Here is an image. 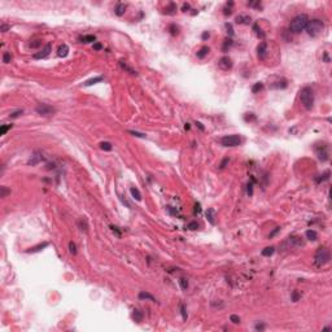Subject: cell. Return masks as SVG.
I'll list each match as a JSON object with an SVG mask.
<instances>
[{
	"label": "cell",
	"mask_w": 332,
	"mask_h": 332,
	"mask_svg": "<svg viewBox=\"0 0 332 332\" xmlns=\"http://www.w3.org/2000/svg\"><path fill=\"white\" fill-rule=\"evenodd\" d=\"M324 61H326V62H329V57H328V53H327V52L324 53Z\"/></svg>",
	"instance_id": "cell-62"
},
{
	"label": "cell",
	"mask_w": 332,
	"mask_h": 332,
	"mask_svg": "<svg viewBox=\"0 0 332 332\" xmlns=\"http://www.w3.org/2000/svg\"><path fill=\"white\" fill-rule=\"evenodd\" d=\"M184 129H186V130H189V129H191V126H189V123H186V125H184Z\"/></svg>",
	"instance_id": "cell-63"
},
{
	"label": "cell",
	"mask_w": 332,
	"mask_h": 332,
	"mask_svg": "<svg viewBox=\"0 0 332 332\" xmlns=\"http://www.w3.org/2000/svg\"><path fill=\"white\" fill-rule=\"evenodd\" d=\"M328 179H329V171L327 170L324 174L319 175L318 178H315V182H317V183H322V182H324V180H328Z\"/></svg>",
	"instance_id": "cell-29"
},
{
	"label": "cell",
	"mask_w": 332,
	"mask_h": 332,
	"mask_svg": "<svg viewBox=\"0 0 332 332\" xmlns=\"http://www.w3.org/2000/svg\"><path fill=\"white\" fill-rule=\"evenodd\" d=\"M132 318H134V321H135L136 323H141V322H143L144 315H143V313H141L140 310L135 309V310H134V313H132Z\"/></svg>",
	"instance_id": "cell-20"
},
{
	"label": "cell",
	"mask_w": 332,
	"mask_h": 332,
	"mask_svg": "<svg viewBox=\"0 0 332 332\" xmlns=\"http://www.w3.org/2000/svg\"><path fill=\"white\" fill-rule=\"evenodd\" d=\"M126 4H123V3H118L117 5H115V8H114V13L117 14V16H123L125 14V12H126Z\"/></svg>",
	"instance_id": "cell-18"
},
{
	"label": "cell",
	"mask_w": 332,
	"mask_h": 332,
	"mask_svg": "<svg viewBox=\"0 0 332 332\" xmlns=\"http://www.w3.org/2000/svg\"><path fill=\"white\" fill-rule=\"evenodd\" d=\"M300 100H301V104L304 105L305 109L310 110L314 107V90L309 86L304 87L300 91Z\"/></svg>",
	"instance_id": "cell-2"
},
{
	"label": "cell",
	"mask_w": 332,
	"mask_h": 332,
	"mask_svg": "<svg viewBox=\"0 0 332 332\" xmlns=\"http://www.w3.org/2000/svg\"><path fill=\"white\" fill-rule=\"evenodd\" d=\"M187 228H188V230H197V228H199V223L192 221V222H189L188 225H187Z\"/></svg>",
	"instance_id": "cell-48"
},
{
	"label": "cell",
	"mask_w": 332,
	"mask_h": 332,
	"mask_svg": "<svg viewBox=\"0 0 332 332\" xmlns=\"http://www.w3.org/2000/svg\"><path fill=\"white\" fill-rule=\"evenodd\" d=\"M257 56L262 61L266 59V56H267V43L266 42H261L258 44V47H257Z\"/></svg>",
	"instance_id": "cell-10"
},
{
	"label": "cell",
	"mask_w": 332,
	"mask_h": 332,
	"mask_svg": "<svg viewBox=\"0 0 332 332\" xmlns=\"http://www.w3.org/2000/svg\"><path fill=\"white\" fill-rule=\"evenodd\" d=\"M129 132L131 134V135H134V136H138V138H145L144 134H140V132H138V131H131V130H130Z\"/></svg>",
	"instance_id": "cell-54"
},
{
	"label": "cell",
	"mask_w": 332,
	"mask_h": 332,
	"mask_svg": "<svg viewBox=\"0 0 332 332\" xmlns=\"http://www.w3.org/2000/svg\"><path fill=\"white\" fill-rule=\"evenodd\" d=\"M274 252H275V248L274 247H266L265 249H262V256L265 257H270L274 254Z\"/></svg>",
	"instance_id": "cell-27"
},
{
	"label": "cell",
	"mask_w": 332,
	"mask_h": 332,
	"mask_svg": "<svg viewBox=\"0 0 332 332\" xmlns=\"http://www.w3.org/2000/svg\"><path fill=\"white\" fill-rule=\"evenodd\" d=\"M307 22H309V17L306 14H298L289 23V31L291 33H295V34H298L306 29Z\"/></svg>",
	"instance_id": "cell-1"
},
{
	"label": "cell",
	"mask_w": 332,
	"mask_h": 332,
	"mask_svg": "<svg viewBox=\"0 0 332 332\" xmlns=\"http://www.w3.org/2000/svg\"><path fill=\"white\" fill-rule=\"evenodd\" d=\"M279 231H280V227H275V228H274V230H273V231H271V232H270V235H269V237H270V239H273V237L275 236L276 234H278Z\"/></svg>",
	"instance_id": "cell-53"
},
{
	"label": "cell",
	"mask_w": 332,
	"mask_h": 332,
	"mask_svg": "<svg viewBox=\"0 0 332 332\" xmlns=\"http://www.w3.org/2000/svg\"><path fill=\"white\" fill-rule=\"evenodd\" d=\"M12 127H13V125H3V126L0 127V135H5L7 131L11 130Z\"/></svg>",
	"instance_id": "cell-38"
},
{
	"label": "cell",
	"mask_w": 332,
	"mask_h": 332,
	"mask_svg": "<svg viewBox=\"0 0 332 332\" xmlns=\"http://www.w3.org/2000/svg\"><path fill=\"white\" fill-rule=\"evenodd\" d=\"M209 51H210V48L208 47V45H204V47H201L199 51L196 52V56L197 59H204V57L206 56V55L209 53Z\"/></svg>",
	"instance_id": "cell-19"
},
{
	"label": "cell",
	"mask_w": 332,
	"mask_h": 332,
	"mask_svg": "<svg viewBox=\"0 0 332 332\" xmlns=\"http://www.w3.org/2000/svg\"><path fill=\"white\" fill-rule=\"evenodd\" d=\"M78 227L81 228L82 231H85V232H87L88 231V225H87V221L86 219H81L78 222Z\"/></svg>",
	"instance_id": "cell-34"
},
{
	"label": "cell",
	"mask_w": 332,
	"mask_h": 332,
	"mask_svg": "<svg viewBox=\"0 0 332 332\" xmlns=\"http://www.w3.org/2000/svg\"><path fill=\"white\" fill-rule=\"evenodd\" d=\"M11 193V189H8L5 186H3V187H0V197H7V195H9Z\"/></svg>",
	"instance_id": "cell-39"
},
{
	"label": "cell",
	"mask_w": 332,
	"mask_h": 332,
	"mask_svg": "<svg viewBox=\"0 0 332 332\" xmlns=\"http://www.w3.org/2000/svg\"><path fill=\"white\" fill-rule=\"evenodd\" d=\"M254 328H256V331H263V329H265V324L263 323H257Z\"/></svg>",
	"instance_id": "cell-55"
},
{
	"label": "cell",
	"mask_w": 332,
	"mask_h": 332,
	"mask_svg": "<svg viewBox=\"0 0 332 332\" xmlns=\"http://www.w3.org/2000/svg\"><path fill=\"white\" fill-rule=\"evenodd\" d=\"M9 27H11V26L5 25V23H1V27H0V30L3 31V33H5V31H7V30H8V29H9Z\"/></svg>",
	"instance_id": "cell-59"
},
{
	"label": "cell",
	"mask_w": 332,
	"mask_h": 332,
	"mask_svg": "<svg viewBox=\"0 0 332 332\" xmlns=\"http://www.w3.org/2000/svg\"><path fill=\"white\" fill-rule=\"evenodd\" d=\"M175 12H177V5H175L174 3H170L169 5L165 8V13L166 14H175Z\"/></svg>",
	"instance_id": "cell-28"
},
{
	"label": "cell",
	"mask_w": 332,
	"mask_h": 332,
	"mask_svg": "<svg viewBox=\"0 0 332 332\" xmlns=\"http://www.w3.org/2000/svg\"><path fill=\"white\" fill-rule=\"evenodd\" d=\"M218 66H219L222 70L225 71H228L232 69V66H234V62H232V60L230 59L228 56H223L219 59V61H218Z\"/></svg>",
	"instance_id": "cell-8"
},
{
	"label": "cell",
	"mask_w": 332,
	"mask_h": 332,
	"mask_svg": "<svg viewBox=\"0 0 332 332\" xmlns=\"http://www.w3.org/2000/svg\"><path fill=\"white\" fill-rule=\"evenodd\" d=\"M195 125H196V126L199 127V129H200L201 131H204V130H205V127L203 126V123H201V122H196V123H195Z\"/></svg>",
	"instance_id": "cell-60"
},
{
	"label": "cell",
	"mask_w": 332,
	"mask_h": 332,
	"mask_svg": "<svg viewBox=\"0 0 332 332\" xmlns=\"http://www.w3.org/2000/svg\"><path fill=\"white\" fill-rule=\"evenodd\" d=\"M69 53V47L68 44H61L57 49V56L59 57H66Z\"/></svg>",
	"instance_id": "cell-17"
},
{
	"label": "cell",
	"mask_w": 332,
	"mask_h": 332,
	"mask_svg": "<svg viewBox=\"0 0 332 332\" xmlns=\"http://www.w3.org/2000/svg\"><path fill=\"white\" fill-rule=\"evenodd\" d=\"M51 51H52V45H51V43H47V44L44 45V48H42L38 53H34L33 55V57H34L35 60H42V59H45V57L48 56V55L51 53Z\"/></svg>",
	"instance_id": "cell-9"
},
{
	"label": "cell",
	"mask_w": 332,
	"mask_h": 332,
	"mask_svg": "<svg viewBox=\"0 0 332 332\" xmlns=\"http://www.w3.org/2000/svg\"><path fill=\"white\" fill-rule=\"evenodd\" d=\"M100 148L103 149V151H112L113 149V145H112V143H109V141H101L100 143Z\"/></svg>",
	"instance_id": "cell-32"
},
{
	"label": "cell",
	"mask_w": 332,
	"mask_h": 332,
	"mask_svg": "<svg viewBox=\"0 0 332 332\" xmlns=\"http://www.w3.org/2000/svg\"><path fill=\"white\" fill-rule=\"evenodd\" d=\"M22 113H23L22 109H18V110H16V112H13L12 114H9V118H18Z\"/></svg>",
	"instance_id": "cell-47"
},
{
	"label": "cell",
	"mask_w": 332,
	"mask_h": 332,
	"mask_svg": "<svg viewBox=\"0 0 332 332\" xmlns=\"http://www.w3.org/2000/svg\"><path fill=\"white\" fill-rule=\"evenodd\" d=\"M253 30H254V33H256V35H257V37H258V38H261V39H265V37H266V34H265L263 31H262V29L259 27V25H258V23H257V22H256V23H254V25H253Z\"/></svg>",
	"instance_id": "cell-22"
},
{
	"label": "cell",
	"mask_w": 332,
	"mask_h": 332,
	"mask_svg": "<svg viewBox=\"0 0 332 332\" xmlns=\"http://www.w3.org/2000/svg\"><path fill=\"white\" fill-rule=\"evenodd\" d=\"M263 90V83H261V82H257V83H254V86L252 87V92L253 93H257L259 92V91Z\"/></svg>",
	"instance_id": "cell-33"
},
{
	"label": "cell",
	"mask_w": 332,
	"mask_h": 332,
	"mask_svg": "<svg viewBox=\"0 0 332 332\" xmlns=\"http://www.w3.org/2000/svg\"><path fill=\"white\" fill-rule=\"evenodd\" d=\"M232 5H234L232 1H230V3L226 4V8L223 9V14H225V16H230V14L232 13V9H231V8H232Z\"/></svg>",
	"instance_id": "cell-35"
},
{
	"label": "cell",
	"mask_w": 332,
	"mask_h": 332,
	"mask_svg": "<svg viewBox=\"0 0 332 332\" xmlns=\"http://www.w3.org/2000/svg\"><path fill=\"white\" fill-rule=\"evenodd\" d=\"M69 252H70L71 254H77V245L74 241L69 243Z\"/></svg>",
	"instance_id": "cell-44"
},
{
	"label": "cell",
	"mask_w": 332,
	"mask_h": 332,
	"mask_svg": "<svg viewBox=\"0 0 332 332\" xmlns=\"http://www.w3.org/2000/svg\"><path fill=\"white\" fill-rule=\"evenodd\" d=\"M79 40H81V43H95L96 40V37L95 35H83V37L79 38Z\"/></svg>",
	"instance_id": "cell-23"
},
{
	"label": "cell",
	"mask_w": 332,
	"mask_h": 332,
	"mask_svg": "<svg viewBox=\"0 0 332 332\" xmlns=\"http://www.w3.org/2000/svg\"><path fill=\"white\" fill-rule=\"evenodd\" d=\"M226 30H227V34L230 35V38L234 35V30H232V25L231 23H226Z\"/></svg>",
	"instance_id": "cell-50"
},
{
	"label": "cell",
	"mask_w": 332,
	"mask_h": 332,
	"mask_svg": "<svg viewBox=\"0 0 332 332\" xmlns=\"http://www.w3.org/2000/svg\"><path fill=\"white\" fill-rule=\"evenodd\" d=\"M232 39L231 38H226L225 39V42H223V45H222V51L223 52H227L228 49H230L231 47H232Z\"/></svg>",
	"instance_id": "cell-26"
},
{
	"label": "cell",
	"mask_w": 332,
	"mask_h": 332,
	"mask_svg": "<svg viewBox=\"0 0 332 332\" xmlns=\"http://www.w3.org/2000/svg\"><path fill=\"white\" fill-rule=\"evenodd\" d=\"M221 144H222L223 147H239L240 144L243 143L241 138H240L239 135H226V136H222L221 138Z\"/></svg>",
	"instance_id": "cell-5"
},
{
	"label": "cell",
	"mask_w": 332,
	"mask_h": 332,
	"mask_svg": "<svg viewBox=\"0 0 332 332\" xmlns=\"http://www.w3.org/2000/svg\"><path fill=\"white\" fill-rule=\"evenodd\" d=\"M209 37H210V35H209V33H208V31H205V33H204V34H203V39H208Z\"/></svg>",
	"instance_id": "cell-61"
},
{
	"label": "cell",
	"mask_w": 332,
	"mask_h": 332,
	"mask_svg": "<svg viewBox=\"0 0 332 332\" xmlns=\"http://www.w3.org/2000/svg\"><path fill=\"white\" fill-rule=\"evenodd\" d=\"M169 31L171 35H178L179 34V27H178L175 23H171V25L169 26Z\"/></svg>",
	"instance_id": "cell-37"
},
{
	"label": "cell",
	"mask_w": 332,
	"mask_h": 332,
	"mask_svg": "<svg viewBox=\"0 0 332 332\" xmlns=\"http://www.w3.org/2000/svg\"><path fill=\"white\" fill-rule=\"evenodd\" d=\"M35 110H37V113L39 115H42V117H52V115L56 113V109L48 104H38L37 108H35Z\"/></svg>",
	"instance_id": "cell-6"
},
{
	"label": "cell",
	"mask_w": 332,
	"mask_h": 332,
	"mask_svg": "<svg viewBox=\"0 0 332 332\" xmlns=\"http://www.w3.org/2000/svg\"><path fill=\"white\" fill-rule=\"evenodd\" d=\"M29 45H30V48H39L40 45H42V40H40V39H34V40H31Z\"/></svg>",
	"instance_id": "cell-40"
},
{
	"label": "cell",
	"mask_w": 332,
	"mask_h": 332,
	"mask_svg": "<svg viewBox=\"0 0 332 332\" xmlns=\"http://www.w3.org/2000/svg\"><path fill=\"white\" fill-rule=\"evenodd\" d=\"M130 192H131L132 197H134L136 201H140L141 200V193H140V191H139L138 188H135V187H131V188H130Z\"/></svg>",
	"instance_id": "cell-25"
},
{
	"label": "cell",
	"mask_w": 332,
	"mask_h": 332,
	"mask_svg": "<svg viewBox=\"0 0 332 332\" xmlns=\"http://www.w3.org/2000/svg\"><path fill=\"white\" fill-rule=\"evenodd\" d=\"M315 152H317V156H318L319 161H322V162H326V161H328L329 152H328V145H327V144H321V145H317V147H315Z\"/></svg>",
	"instance_id": "cell-7"
},
{
	"label": "cell",
	"mask_w": 332,
	"mask_h": 332,
	"mask_svg": "<svg viewBox=\"0 0 332 332\" xmlns=\"http://www.w3.org/2000/svg\"><path fill=\"white\" fill-rule=\"evenodd\" d=\"M329 258H331V254H329L328 248L321 247V248H318V249H317V252H315L314 263H315V266L322 267V266H324V265L328 263Z\"/></svg>",
	"instance_id": "cell-3"
},
{
	"label": "cell",
	"mask_w": 332,
	"mask_h": 332,
	"mask_svg": "<svg viewBox=\"0 0 332 332\" xmlns=\"http://www.w3.org/2000/svg\"><path fill=\"white\" fill-rule=\"evenodd\" d=\"M306 239L310 240V241H315V240L318 239V234H317V231H314V230H307L306 231Z\"/></svg>",
	"instance_id": "cell-24"
},
{
	"label": "cell",
	"mask_w": 332,
	"mask_h": 332,
	"mask_svg": "<svg viewBox=\"0 0 332 332\" xmlns=\"http://www.w3.org/2000/svg\"><path fill=\"white\" fill-rule=\"evenodd\" d=\"M230 321L232 322L234 324H239L240 323V317H239V315H236V314H232L230 317Z\"/></svg>",
	"instance_id": "cell-46"
},
{
	"label": "cell",
	"mask_w": 332,
	"mask_h": 332,
	"mask_svg": "<svg viewBox=\"0 0 332 332\" xmlns=\"http://www.w3.org/2000/svg\"><path fill=\"white\" fill-rule=\"evenodd\" d=\"M179 309H180V315H182V319H183V321H187V318H188V315H187V310H186V306H184L183 304H180V305H179Z\"/></svg>",
	"instance_id": "cell-36"
},
{
	"label": "cell",
	"mask_w": 332,
	"mask_h": 332,
	"mask_svg": "<svg viewBox=\"0 0 332 332\" xmlns=\"http://www.w3.org/2000/svg\"><path fill=\"white\" fill-rule=\"evenodd\" d=\"M195 214H200L201 213V204L200 203H197L195 204V210H193Z\"/></svg>",
	"instance_id": "cell-52"
},
{
	"label": "cell",
	"mask_w": 332,
	"mask_h": 332,
	"mask_svg": "<svg viewBox=\"0 0 332 332\" xmlns=\"http://www.w3.org/2000/svg\"><path fill=\"white\" fill-rule=\"evenodd\" d=\"M244 119L247 122H253V121H256V119H257V117L253 114V113H247V114L244 115Z\"/></svg>",
	"instance_id": "cell-41"
},
{
	"label": "cell",
	"mask_w": 332,
	"mask_h": 332,
	"mask_svg": "<svg viewBox=\"0 0 332 332\" xmlns=\"http://www.w3.org/2000/svg\"><path fill=\"white\" fill-rule=\"evenodd\" d=\"M189 9H191V5H189L188 3H184L183 7H182V11H183V12H188Z\"/></svg>",
	"instance_id": "cell-56"
},
{
	"label": "cell",
	"mask_w": 332,
	"mask_h": 332,
	"mask_svg": "<svg viewBox=\"0 0 332 332\" xmlns=\"http://www.w3.org/2000/svg\"><path fill=\"white\" fill-rule=\"evenodd\" d=\"M300 298H301V293L297 292V291H293V292H292V301L293 302H297Z\"/></svg>",
	"instance_id": "cell-45"
},
{
	"label": "cell",
	"mask_w": 332,
	"mask_h": 332,
	"mask_svg": "<svg viewBox=\"0 0 332 332\" xmlns=\"http://www.w3.org/2000/svg\"><path fill=\"white\" fill-rule=\"evenodd\" d=\"M253 183H254V179H252L251 182L247 184V193L249 195V196L253 195Z\"/></svg>",
	"instance_id": "cell-42"
},
{
	"label": "cell",
	"mask_w": 332,
	"mask_h": 332,
	"mask_svg": "<svg viewBox=\"0 0 332 332\" xmlns=\"http://www.w3.org/2000/svg\"><path fill=\"white\" fill-rule=\"evenodd\" d=\"M228 162H230V158H227V157H226V158H223V161H222V162L219 163V169H225V167H226V165H227Z\"/></svg>",
	"instance_id": "cell-51"
},
{
	"label": "cell",
	"mask_w": 332,
	"mask_h": 332,
	"mask_svg": "<svg viewBox=\"0 0 332 332\" xmlns=\"http://www.w3.org/2000/svg\"><path fill=\"white\" fill-rule=\"evenodd\" d=\"M119 66H121V68L123 69V70H126V71H129L130 74H132V75H136V74H138L135 70H134V69H131L130 66H127V65L125 64L123 61H119Z\"/></svg>",
	"instance_id": "cell-30"
},
{
	"label": "cell",
	"mask_w": 332,
	"mask_h": 332,
	"mask_svg": "<svg viewBox=\"0 0 332 332\" xmlns=\"http://www.w3.org/2000/svg\"><path fill=\"white\" fill-rule=\"evenodd\" d=\"M323 29H324L323 21L319 20V18H313V20H309L305 30H306V33L310 37H318L322 31H323Z\"/></svg>",
	"instance_id": "cell-4"
},
{
	"label": "cell",
	"mask_w": 332,
	"mask_h": 332,
	"mask_svg": "<svg viewBox=\"0 0 332 332\" xmlns=\"http://www.w3.org/2000/svg\"><path fill=\"white\" fill-rule=\"evenodd\" d=\"M235 21H236V23H240V25H249L252 18L249 17V16H247V14H239V16L235 18Z\"/></svg>",
	"instance_id": "cell-13"
},
{
	"label": "cell",
	"mask_w": 332,
	"mask_h": 332,
	"mask_svg": "<svg viewBox=\"0 0 332 332\" xmlns=\"http://www.w3.org/2000/svg\"><path fill=\"white\" fill-rule=\"evenodd\" d=\"M287 244H289L291 248L304 247V243L301 241V237H298V236H289L287 240Z\"/></svg>",
	"instance_id": "cell-11"
},
{
	"label": "cell",
	"mask_w": 332,
	"mask_h": 332,
	"mask_svg": "<svg viewBox=\"0 0 332 332\" xmlns=\"http://www.w3.org/2000/svg\"><path fill=\"white\" fill-rule=\"evenodd\" d=\"M206 219H208V222L210 223V225H215V210H214L213 208H209L208 210H206Z\"/></svg>",
	"instance_id": "cell-14"
},
{
	"label": "cell",
	"mask_w": 332,
	"mask_h": 332,
	"mask_svg": "<svg viewBox=\"0 0 332 332\" xmlns=\"http://www.w3.org/2000/svg\"><path fill=\"white\" fill-rule=\"evenodd\" d=\"M43 160H44V157L42 156V153H40V152H35L34 155L31 156L30 160L27 161V163H29V165H31V166H35L37 163H39L40 161H43Z\"/></svg>",
	"instance_id": "cell-12"
},
{
	"label": "cell",
	"mask_w": 332,
	"mask_h": 332,
	"mask_svg": "<svg viewBox=\"0 0 332 332\" xmlns=\"http://www.w3.org/2000/svg\"><path fill=\"white\" fill-rule=\"evenodd\" d=\"M248 7H252V8H261V1H249Z\"/></svg>",
	"instance_id": "cell-49"
},
{
	"label": "cell",
	"mask_w": 332,
	"mask_h": 332,
	"mask_svg": "<svg viewBox=\"0 0 332 332\" xmlns=\"http://www.w3.org/2000/svg\"><path fill=\"white\" fill-rule=\"evenodd\" d=\"M110 228H112L113 232H115V234H117V236H121V232H119L118 227H115V226H110Z\"/></svg>",
	"instance_id": "cell-57"
},
{
	"label": "cell",
	"mask_w": 332,
	"mask_h": 332,
	"mask_svg": "<svg viewBox=\"0 0 332 332\" xmlns=\"http://www.w3.org/2000/svg\"><path fill=\"white\" fill-rule=\"evenodd\" d=\"M139 298H140V300H147V301H152V302L157 301L155 296H152L151 293L145 292V291H141V292L139 293Z\"/></svg>",
	"instance_id": "cell-16"
},
{
	"label": "cell",
	"mask_w": 332,
	"mask_h": 332,
	"mask_svg": "<svg viewBox=\"0 0 332 332\" xmlns=\"http://www.w3.org/2000/svg\"><path fill=\"white\" fill-rule=\"evenodd\" d=\"M11 60H12V55L9 53V52H4V55H3V62H4V64H9Z\"/></svg>",
	"instance_id": "cell-43"
},
{
	"label": "cell",
	"mask_w": 332,
	"mask_h": 332,
	"mask_svg": "<svg viewBox=\"0 0 332 332\" xmlns=\"http://www.w3.org/2000/svg\"><path fill=\"white\" fill-rule=\"evenodd\" d=\"M179 285H180V288L183 291H187L188 289V287H189V283H188V280H187L186 278H180L179 279Z\"/></svg>",
	"instance_id": "cell-31"
},
{
	"label": "cell",
	"mask_w": 332,
	"mask_h": 332,
	"mask_svg": "<svg viewBox=\"0 0 332 332\" xmlns=\"http://www.w3.org/2000/svg\"><path fill=\"white\" fill-rule=\"evenodd\" d=\"M103 48V45L100 44V43H93V49H96V51H100Z\"/></svg>",
	"instance_id": "cell-58"
},
{
	"label": "cell",
	"mask_w": 332,
	"mask_h": 332,
	"mask_svg": "<svg viewBox=\"0 0 332 332\" xmlns=\"http://www.w3.org/2000/svg\"><path fill=\"white\" fill-rule=\"evenodd\" d=\"M103 77H95V78H91L88 79V81H86L85 83H83V86H86V87H88V86H92V85H96V83H99V82H101L103 81Z\"/></svg>",
	"instance_id": "cell-21"
},
{
	"label": "cell",
	"mask_w": 332,
	"mask_h": 332,
	"mask_svg": "<svg viewBox=\"0 0 332 332\" xmlns=\"http://www.w3.org/2000/svg\"><path fill=\"white\" fill-rule=\"evenodd\" d=\"M47 247H48V243L44 241V243H42V244H38L37 247H33V248H30V249H27V251H26V253H37V252L43 251V249H44V248H47Z\"/></svg>",
	"instance_id": "cell-15"
}]
</instances>
